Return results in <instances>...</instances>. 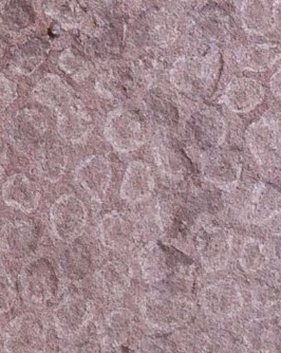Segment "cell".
Here are the masks:
<instances>
[{
	"instance_id": "cell-1",
	"label": "cell",
	"mask_w": 281,
	"mask_h": 353,
	"mask_svg": "<svg viewBox=\"0 0 281 353\" xmlns=\"http://www.w3.org/2000/svg\"><path fill=\"white\" fill-rule=\"evenodd\" d=\"M222 66L220 49L213 45L205 54L179 57L170 69V83L193 100H205L215 92Z\"/></svg>"
},
{
	"instance_id": "cell-2",
	"label": "cell",
	"mask_w": 281,
	"mask_h": 353,
	"mask_svg": "<svg viewBox=\"0 0 281 353\" xmlns=\"http://www.w3.org/2000/svg\"><path fill=\"white\" fill-rule=\"evenodd\" d=\"M198 306L187 295L154 290L140 299V313L148 328L160 332H175L197 319Z\"/></svg>"
},
{
	"instance_id": "cell-3",
	"label": "cell",
	"mask_w": 281,
	"mask_h": 353,
	"mask_svg": "<svg viewBox=\"0 0 281 353\" xmlns=\"http://www.w3.org/2000/svg\"><path fill=\"white\" fill-rule=\"evenodd\" d=\"M195 321L176 331L171 339L179 353H247L239 332L229 325L207 319L205 324Z\"/></svg>"
},
{
	"instance_id": "cell-4",
	"label": "cell",
	"mask_w": 281,
	"mask_h": 353,
	"mask_svg": "<svg viewBox=\"0 0 281 353\" xmlns=\"http://www.w3.org/2000/svg\"><path fill=\"white\" fill-rule=\"evenodd\" d=\"M198 303L209 321L229 325L244 311L245 296L237 281L219 279L202 288Z\"/></svg>"
},
{
	"instance_id": "cell-5",
	"label": "cell",
	"mask_w": 281,
	"mask_h": 353,
	"mask_svg": "<svg viewBox=\"0 0 281 353\" xmlns=\"http://www.w3.org/2000/svg\"><path fill=\"white\" fill-rule=\"evenodd\" d=\"M19 279L23 299L33 306H45L59 295L61 281L49 259L37 257L25 263Z\"/></svg>"
},
{
	"instance_id": "cell-6",
	"label": "cell",
	"mask_w": 281,
	"mask_h": 353,
	"mask_svg": "<svg viewBox=\"0 0 281 353\" xmlns=\"http://www.w3.org/2000/svg\"><path fill=\"white\" fill-rule=\"evenodd\" d=\"M47 347V332L41 319L32 313L14 319L6 329L5 353H43Z\"/></svg>"
},
{
	"instance_id": "cell-7",
	"label": "cell",
	"mask_w": 281,
	"mask_h": 353,
	"mask_svg": "<svg viewBox=\"0 0 281 353\" xmlns=\"http://www.w3.org/2000/svg\"><path fill=\"white\" fill-rule=\"evenodd\" d=\"M186 132L194 145L209 152L222 146L227 136V125L217 109L200 107L187 118Z\"/></svg>"
},
{
	"instance_id": "cell-8",
	"label": "cell",
	"mask_w": 281,
	"mask_h": 353,
	"mask_svg": "<svg viewBox=\"0 0 281 353\" xmlns=\"http://www.w3.org/2000/svg\"><path fill=\"white\" fill-rule=\"evenodd\" d=\"M88 222V210L74 195H63L51 206L50 223L63 243H72L82 236Z\"/></svg>"
},
{
	"instance_id": "cell-9",
	"label": "cell",
	"mask_w": 281,
	"mask_h": 353,
	"mask_svg": "<svg viewBox=\"0 0 281 353\" xmlns=\"http://www.w3.org/2000/svg\"><path fill=\"white\" fill-rule=\"evenodd\" d=\"M104 134L110 145L120 152H132L144 145L146 141L143 123L134 112L116 109L109 112Z\"/></svg>"
},
{
	"instance_id": "cell-10",
	"label": "cell",
	"mask_w": 281,
	"mask_h": 353,
	"mask_svg": "<svg viewBox=\"0 0 281 353\" xmlns=\"http://www.w3.org/2000/svg\"><path fill=\"white\" fill-rule=\"evenodd\" d=\"M202 176L209 183L225 190L236 188L242 174V161L236 152L217 150L205 152L201 161Z\"/></svg>"
},
{
	"instance_id": "cell-11",
	"label": "cell",
	"mask_w": 281,
	"mask_h": 353,
	"mask_svg": "<svg viewBox=\"0 0 281 353\" xmlns=\"http://www.w3.org/2000/svg\"><path fill=\"white\" fill-rule=\"evenodd\" d=\"M239 335L247 353H281V326L273 315L247 319Z\"/></svg>"
},
{
	"instance_id": "cell-12",
	"label": "cell",
	"mask_w": 281,
	"mask_h": 353,
	"mask_svg": "<svg viewBox=\"0 0 281 353\" xmlns=\"http://www.w3.org/2000/svg\"><path fill=\"white\" fill-rule=\"evenodd\" d=\"M245 142L259 163H272L281 154L280 123L273 117L263 116L247 127Z\"/></svg>"
},
{
	"instance_id": "cell-13",
	"label": "cell",
	"mask_w": 281,
	"mask_h": 353,
	"mask_svg": "<svg viewBox=\"0 0 281 353\" xmlns=\"http://www.w3.org/2000/svg\"><path fill=\"white\" fill-rule=\"evenodd\" d=\"M233 251V234L221 227L207 228L197 240L200 263L209 273L222 271L229 265Z\"/></svg>"
},
{
	"instance_id": "cell-14",
	"label": "cell",
	"mask_w": 281,
	"mask_h": 353,
	"mask_svg": "<svg viewBox=\"0 0 281 353\" xmlns=\"http://www.w3.org/2000/svg\"><path fill=\"white\" fill-rule=\"evenodd\" d=\"M140 238V224L129 214L114 211L101 220L100 239L107 249L121 253L132 251Z\"/></svg>"
},
{
	"instance_id": "cell-15",
	"label": "cell",
	"mask_w": 281,
	"mask_h": 353,
	"mask_svg": "<svg viewBox=\"0 0 281 353\" xmlns=\"http://www.w3.org/2000/svg\"><path fill=\"white\" fill-rule=\"evenodd\" d=\"M281 213V192L272 184L257 182L247 192L241 206L242 219L247 223H268Z\"/></svg>"
},
{
	"instance_id": "cell-16",
	"label": "cell",
	"mask_w": 281,
	"mask_h": 353,
	"mask_svg": "<svg viewBox=\"0 0 281 353\" xmlns=\"http://www.w3.org/2000/svg\"><path fill=\"white\" fill-rule=\"evenodd\" d=\"M93 306L84 295L72 294L53 310L55 330L61 339H72L82 333L92 317Z\"/></svg>"
},
{
	"instance_id": "cell-17",
	"label": "cell",
	"mask_w": 281,
	"mask_h": 353,
	"mask_svg": "<svg viewBox=\"0 0 281 353\" xmlns=\"http://www.w3.org/2000/svg\"><path fill=\"white\" fill-rule=\"evenodd\" d=\"M39 233L32 222L15 220L7 222L0 229V251L7 259L21 261L34 251Z\"/></svg>"
},
{
	"instance_id": "cell-18",
	"label": "cell",
	"mask_w": 281,
	"mask_h": 353,
	"mask_svg": "<svg viewBox=\"0 0 281 353\" xmlns=\"http://www.w3.org/2000/svg\"><path fill=\"white\" fill-rule=\"evenodd\" d=\"M265 99V89L257 79L240 77L231 79L227 85L221 103L236 114H247L262 104Z\"/></svg>"
},
{
	"instance_id": "cell-19",
	"label": "cell",
	"mask_w": 281,
	"mask_h": 353,
	"mask_svg": "<svg viewBox=\"0 0 281 353\" xmlns=\"http://www.w3.org/2000/svg\"><path fill=\"white\" fill-rule=\"evenodd\" d=\"M77 182L93 200L102 203L112 180V168L104 156L85 159L75 170Z\"/></svg>"
},
{
	"instance_id": "cell-20",
	"label": "cell",
	"mask_w": 281,
	"mask_h": 353,
	"mask_svg": "<svg viewBox=\"0 0 281 353\" xmlns=\"http://www.w3.org/2000/svg\"><path fill=\"white\" fill-rule=\"evenodd\" d=\"M136 329V316L130 309L116 308L103 317L98 340L105 350L114 351L129 342Z\"/></svg>"
},
{
	"instance_id": "cell-21",
	"label": "cell",
	"mask_w": 281,
	"mask_h": 353,
	"mask_svg": "<svg viewBox=\"0 0 281 353\" xmlns=\"http://www.w3.org/2000/svg\"><path fill=\"white\" fill-rule=\"evenodd\" d=\"M48 130L45 117L34 109H23L12 119L10 138L23 152H33Z\"/></svg>"
},
{
	"instance_id": "cell-22",
	"label": "cell",
	"mask_w": 281,
	"mask_h": 353,
	"mask_svg": "<svg viewBox=\"0 0 281 353\" xmlns=\"http://www.w3.org/2000/svg\"><path fill=\"white\" fill-rule=\"evenodd\" d=\"M93 127V119L89 111L75 100L57 110V132L66 142L71 144L86 142Z\"/></svg>"
},
{
	"instance_id": "cell-23",
	"label": "cell",
	"mask_w": 281,
	"mask_h": 353,
	"mask_svg": "<svg viewBox=\"0 0 281 353\" xmlns=\"http://www.w3.org/2000/svg\"><path fill=\"white\" fill-rule=\"evenodd\" d=\"M278 15L277 0H242L240 19L249 34L264 37L274 31Z\"/></svg>"
},
{
	"instance_id": "cell-24",
	"label": "cell",
	"mask_w": 281,
	"mask_h": 353,
	"mask_svg": "<svg viewBox=\"0 0 281 353\" xmlns=\"http://www.w3.org/2000/svg\"><path fill=\"white\" fill-rule=\"evenodd\" d=\"M156 179L152 168L142 160L130 162L121 184V198L128 203H140L152 197Z\"/></svg>"
},
{
	"instance_id": "cell-25",
	"label": "cell",
	"mask_w": 281,
	"mask_h": 353,
	"mask_svg": "<svg viewBox=\"0 0 281 353\" xmlns=\"http://www.w3.org/2000/svg\"><path fill=\"white\" fill-rule=\"evenodd\" d=\"M1 194L6 204L27 214L37 211L43 197L39 184L25 174L10 176L3 183Z\"/></svg>"
},
{
	"instance_id": "cell-26",
	"label": "cell",
	"mask_w": 281,
	"mask_h": 353,
	"mask_svg": "<svg viewBox=\"0 0 281 353\" xmlns=\"http://www.w3.org/2000/svg\"><path fill=\"white\" fill-rule=\"evenodd\" d=\"M132 279L129 265L116 259L106 261L98 272V285L107 299L124 296L132 285Z\"/></svg>"
},
{
	"instance_id": "cell-27",
	"label": "cell",
	"mask_w": 281,
	"mask_h": 353,
	"mask_svg": "<svg viewBox=\"0 0 281 353\" xmlns=\"http://www.w3.org/2000/svg\"><path fill=\"white\" fill-rule=\"evenodd\" d=\"M281 59V47L273 43H254L243 46L237 52L241 68L253 72H264Z\"/></svg>"
},
{
	"instance_id": "cell-28",
	"label": "cell",
	"mask_w": 281,
	"mask_h": 353,
	"mask_svg": "<svg viewBox=\"0 0 281 353\" xmlns=\"http://www.w3.org/2000/svg\"><path fill=\"white\" fill-rule=\"evenodd\" d=\"M152 154L158 168L168 178L180 179L185 174V157L163 132H159L154 139Z\"/></svg>"
},
{
	"instance_id": "cell-29",
	"label": "cell",
	"mask_w": 281,
	"mask_h": 353,
	"mask_svg": "<svg viewBox=\"0 0 281 353\" xmlns=\"http://www.w3.org/2000/svg\"><path fill=\"white\" fill-rule=\"evenodd\" d=\"M32 97L41 105L55 110L74 101L69 85L56 74H45L41 77L33 88Z\"/></svg>"
},
{
	"instance_id": "cell-30",
	"label": "cell",
	"mask_w": 281,
	"mask_h": 353,
	"mask_svg": "<svg viewBox=\"0 0 281 353\" xmlns=\"http://www.w3.org/2000/svg\"><path fill=\"white\" fill-rule=\"evenodd\" d=\"M138 265L146 283L156 285L167 279L170 273L169 263L161 245L150 241L138 253Z\"/></svg>"
},
{
	"instance_id": "cell-31",
	"label": "cell",
	"mask_w": 281,
	"mask_h": 353,
	"mask_svg": "<svg viewBox=\"0 0 281 353\" xmlns=\"http://www.w3.org/2000/svg\"><path fill=\"white\" fill-rule=\"evenodd\" d=\"M238 263L247 274H262L272 263L270 250L260 240L247 238L239 250Z\"/></svg>"
},
{
	"instance_id": "cell-32",
	"label": "cell",
	"mask_w": 281,
	"mask_h": 353,
	"mask_svg": "<svg viewBox=\"0 0 281 353\" xmlns=\"http://www.w3.org/2000/svg\"><path fill=\"white\" fill-rule=\"evenodd\" d=\"M48 48L43 41L31 39L19 46L12 57L11 68L21 75L34 72L47 57Z\"/></svg>"
},
{
	"instance_id": "cell-33",
	"label": "cell",
	"mask_w": 281,
	"mask_h": 353,
	"mask_svg": "<svg viewBox=\"0 0 281 353\" xmlns=\"http://www.w3.org/2000/svg\"><path fill=\"white\" fill-rule=\"evenodd\" d=\"M41 6L65 29H75L84 23L85 12L76 0H41Z\"/></svg>"
},
{
	"instance_id": "cell-34",
	"label": "cell",
	"mask_w": 281,
	"mask_h": 353,
	"mask_svg": "<svg viewBox=\"0 0 281 353\" xmlns=\"http://www.w3.org/2000/svg\"><path fill=\"white\" fill-rule=\"evenodd\" d=\"M68 164V157L64 148L57 144L45 146L37 157V170L43 179L57 182L64 176Z\"/></svg>"
},
{
	"instance_id": "cell-35",
	"label": "cell",
	"mask_w": 281,
	"mask_h": 353,
	"mask_svg": "<svg viewBox=\"0 0 281 353\" xmlns=\"http://www.w3.org/2000/svg\"><path fill=\"white\" fill-rule=\"evenodd\" d=\"M59 265L67 279L83 281L90 273L92 259L88 250L82 245H71L61 254Z\"/></svg>"
},
{
	"instance_id": "cell-36",
	"label": "cell",
	"mask_w": 281,
	"mask_h": 353,
	"mask_svg": "<svg viewBox=\"0 0 281 353\" xmlns=\"http://www.w3.org/2000/svg\"><path fill=\"white\" fill-rule=\"evenodd\" d=\"M0 19L9 31L21 32L33 25L34 14L27 0H7L1 7Z\"/></svg>"
},
{
	"instance_id": "cell-37",
	"label": "cell",
	"mask_w": 281,
	"mask_h": 353,
	"mask_svg": "<svg viewBox=\"0 0 281 353\" xmlns=\"http://www.w3.org/2000/svg\"><path fill=\"white\" fill-rule=\"evenodd\" d=\"M136 353H179L173 340L161 336H144L136 343Z\"/></svg>"
},
{
	"instance_id": "cell-38",
	"label": "cell",
	"mask_w": 281,
	"mask_h": 353,
	"mask_svg": "<svg viewBox=\"0 0 281 353\" xmlns=\"http://www.w3.org/2000/svg\"><path fill=\"white\" fill-rule=\"evenodd\" d=\"M17 301V290L11 279L7 273H0V315L11 311Z\"/></svg>"
},
{
	"instance_id": "cell-39",
	"label": "cell",
	"mask_w": 281,
	"mask_h": 353,
	"mask_svg": "<svg viewBox=\"0 0 281 353\" xmlns=\"http://www.w3.org/2000/svg\"><path fill=\"white\" fill-rule=\"evenodd\" d=\"M59 67L74 79H84L88 73L84 59L77 57L71 50L66 51L59 57Z\"/></svg>"
},
{
	"instance_id": "cell-40",
	"label": "cell",
	"mask_w": 281,
	"mask_h": 353,
	"mask_svg": "<svg viewBox=\"0 0 281 353\" xmlns=\"http://www.w3.org/2000/svg\"><path fill=\"white\" fill-rule=\"evenodd\" d=\"M19 97L17 93V85L0 73V111L5 110L8 107L11 106Z\"/></svg>"
},
{
	"instance_id": "cell-41",
	"label": "cell",
	"mask_w": 281,
	"mask_h": 353,
	"mask_svg": "<svg viewBox=\"0 0 281 353\" xmlns=\"http://www.w3.org/2000/svg\"><path fill=\"white\" fill-rule=\"evenodd\" d=\"M268 247L270 250L272 261L281 265V229L273 236L271 245H269Z\"/></svg>"
},
{
	"instance_id": "cell-42",
	"label": "cell",
	"mask_w": 281,
	"mask_h": 353,
	"mask_svg": "<svg viewBox=\"0 0 281 353\" xmlns=\"http://www.w3.org/2000/svg\"><path fill=\"white\" fill-rule=\"evenodd\" d=\"M271 92L276 97V98L281 99V68L275 71L274 74L270 79Z\"/></svg>"
},
{
	"instance_id": "cell-43",
	"label": "cell",
	"mask_w": 281,
	"mask_h": 353,
	"mask_svg": "<svg viewBox=\"0 0 281 353\" xmlns=\"http://www.w3.org/2000/svg\"><path fill=\"white\" fill-rule=\"evenodd\" d=\"M8 164H9V157H8L7 146L5 143L0 141V174H3L7 170Z\"/></svg>"
},
{
	"instance_id": "cell-44",
	"label": "cell",
	"mask_w": 281,
	"mask_h": 353,
	"mask_svg": "<svg viewBox=\"0 0 281 353\" xmlns=\"http://www.w3.org/2000/svg\"><path fill=\"white\" fill-rule=\"evenodd\" d=\"M56 353H88L86 349L80 346H66L59 349Z\"/></svg>"
},
{
	"instance_id": "cell-45",
	"label": "cell",
	"mask_w": 281,
	"mask_h": 353,
	"mask_svg": "<svg viewBox=\"0 0 281 353\" xmlns=\"http://www.w3.org/2000/svg\"><path fill=\"white\" fill-rule=\"evenodd\" d=\"M6 52H7V43L0 37V61L5 57Z\"/></svg>"
},
{
	"instance_id": "cell-46",
	"label": "cell",
	"mask_w": 281,
	"mask_h": 353,
	"mask_svg": "<svg viewBox=\"0 0 281 353\" xmlns=\"http://www.w3.org/2000/svg\"><path fill=\"white\" fill-rule=\"evenodd\" d=\"M274 316L276 317L281 326V301H279L278 306H277L276 310H275Z\"/></svg>"
},
{
	"instance_id": "cell-47",
	"label": "cell",
	"mask_w": 281,
	"mask_h": 353,
	"mask_svg": "<svg viewBox=\"0 0 281 353\" xmlns=\"http://www.w3.org/2000/svg\"><path fill=\"white\" fill-rule=\"evenodd\" d=\"M98 3H108L109 0H96Z\"/></svg>"
}]
</instances>
